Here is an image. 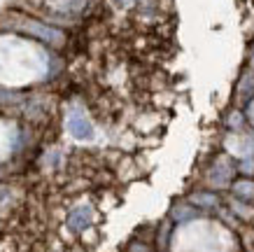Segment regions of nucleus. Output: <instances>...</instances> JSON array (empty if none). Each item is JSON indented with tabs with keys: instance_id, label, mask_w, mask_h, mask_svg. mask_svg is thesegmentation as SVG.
Instances as JSON below:
<instances>
[{
	"instance_id": "20e7f679",
	"label": "nucleus",
	"mask_w": 254,
	"mask_h": 252,
	"mask_svg": "<svg viewBox=\"0 0 254 252\" xmlns=\"http://www.w3.org/2000/svg\"><path fill=\"white\" fill-rule=\"evenodd\" d=\"M233 170L236 166L226 161V157H222L219 161H215V166H212V173H210V184L217 187V189H222V187H231V177H233Z\"/></svg>"
},
{
	"instance_id": "7ed1b4c3",
	"label": "nucleus",
	"mask_w": 254,
	"mask_h": 252,
	"mask_svg": "<svg viewBox=\"0 0 254 252\" xmlns=\"http://www.w3.org/2000/svg\"><path fill=\"white\" fill-rule=\"evenodd\" d=\"M93 217H96L93 208L89 206V203H79V206H75L68 213L65 224H68V229L72 231V234H84V231L93 224Z\"/></svg>"
},
{
	"instance_id": "39448f33",
	"label": "nucleus",
	"mask_w": 254,
	"mask_h": 252,
	"mask_svg": "<svg viewBox=\"0 0 254 252\" xmlns=\"http://www.w3.org/2000/svg\"><path fill=\"white\" fill-rule=\"evenodd\" d=\"M198 215H200V210L198 208H193L189 201H187V203H175V206L170 208V220L177 222V224L191 222V220H196Z\"/></svg>"
},
{
	"instance_id": "f8f14e48",
	"label": "nucleus",
	"mask_w": 254,
	"mask_h": 252,
	"mask_svg": "<svg viewBox=\"0 0 254 252\" xmlns=\"http://www.w3.org/2000/svg\"><path fill=\"white\" fill-rule=\"evenodd\" d=\"M7 196H9V189H7V187H0V206L7 201Z\"/></svg>"
},
{
	"instance_id": "9d476101",
	"label": "nucleus",
	"mask_w": 254,
	"mask_h": 252,
	"mask_svg": "<svg viewBox=\"0 0 254 252\" xmlns=\"http://www.w3.org/2000/svg\"><path fill=\"white\" fill-rule=\"evenodd\" d=\"M236 170H238L243 177H254V157H243V159L236 164Z\"/></svg>"
},
{
	"instance_id": "ddd939ff",
	"label": "nucleus",
	"mask_w": 254,
	"mask_h": 252,
	"mask_svg": "<svg viewBox=\"0 0 254 252\" xmlns=\"http://www.w3.org/2000/svg\"><path fill=\"white\" fill-rule=\"evenodd\" d=\"M117 2H119L122 7H133V5H138L140 0H117Z\"/></svg>"
},
{
	"instance_id": "9b49d317",
	"label": "nucleus",
	"mask_w": 254,
	"mask_h": 252,
	"mask_svg": "<svg viewBox=\"0 0 254 252\" xmlns=\"http://www.w3.org/2000/svg\"><path fill=\"white\" fill-rule=\"evenodd\" d=\"M126 252H152V248L147 243H140V241H133L131 245H128V250Z\"/></svg>"
},
{
	"instance_id": "423d86ee",
	"label": "nucleus",
	"mask_w": 254,
	"mask_h": 252,
	"mask_svg": "<svg viewBox=\"0 0 254 252\" xmlns=\"http://www.w3.org/2000/svg\"><path fill=\"white\" fill-rule=\"evenodd\" d=\"M189 203L193 208H198V210H212V208L219 206V196L215 191H196V194L189 196Z\"/></svg>"
},
{
	"instance_id": "1a4fd4ad",
	"label": "nucleus",
	"mask_w": 254,
	"mask_h": 252,
	"mask_svg": "<svg viewBox=\"0 0 254 252\" xmlns=\"http://www.w3.org/2000/svg\"><path fill=\"white\" fill-rule=\"evenodd\" d=\"M243 124H245V115H243L240 110H231V112L226 115V129L240 131L243 129Z\"/></svg>"
},
{
	"instance_id": "f257e3e1",
	"label": "nucleus",
	"mask_w": 254,
	"mask_h": 252,
	"mask_svg": "<svg viewBox=\"0 0 254 252\" xmlns=\"http://www.w3.org/2000/svg\"><path fill=\"white\" fill-rule=\"evenodd\" d=\"M12 31L23 33V35L38 40V42L52 47V49H59V47L65 45V33L61 28H56V26H52L47 21H40V19H33V16H23V14L14 16Z\"/></svg>"
},
{
	"instance_id": "4468645a",
	"label": "nucleus",
	"mask_w": 254,
	"mask_h": 252,
	"mask_svg": "<svg viewBox=\"0 0 254 252\" xmlns=\"http://www.w3.org/2000/svg\"><path fill=\"white\" fill-rule=\"evenodd\" d=\"M252 73H254V52H252Z\"/></svg>"
},
{
	"instance_id": "f03ea898",
	"label": "nucleus",
	"mask_w": 254,
	"mask_h": 252,
	"mask_svg": "<svg viewBox=\"0 0 254 252\" xmlns=\"http://www.w3.org/2000/svg\"><path fill=\"white\" fill-rule=\"evenodd\" d=\"M65 131L75 140H91L96 136L91 119L86 117V112L82 107H70L68 110V115H65Z\"/></svg>"
},
{
	"instance_id": "6e6552de",
	"label": "nucleus",
	"mask_w": 254,
	"mask_h": 252,
	"mask_svg": "<svg viewBox=\"0 0 254 252\" xmlns=\"http://www.w3.org/2000/svg\"><path fill=\"white\" fill-rule=\"evenodd\" d=\"M229 208H231L233 217H240V220H252L254 217V208H252V203H247V201L233 199L231 203H229Z\"/></svg>"
},
{
	"instance_id": "0eeeda50",
	"label": "nucleus",
	"mask_w": 254,
	"mask_h": 252,
	"mask_svg": "<svg viewBox=\"0 0 254 252\" xmlns=\"http://www.w3.org/2000/svg\"><path fill=\"white\" fill-rule=\"evenodd\" d=\"M231 191L236 194V199L252 203V201H254V180H252V177L236 180V182H231Z\"/></svg>"
}]
</instances>
